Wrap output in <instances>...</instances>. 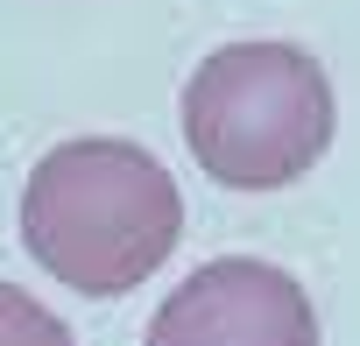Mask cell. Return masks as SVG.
<instances>
[{
    "instance_id": "1",
    "label": "cell",
    "mask_w": 360,
    "mask_h": 346,
    "mask_svg": "<svg viewBox=\"0 0 360 346\" xmlns=\"http://www.w3.org/2000/svg\"><path fill=\"white\" fill-rule=\"evenodd\" d=\"M184 241V191L141 148L85 134L50 148L22 191V248L78 297L141 290Z\"/></svg>"
},
{
    "instance_id": "2",
    "label": "cell",
    "mask_w": 360,
    "mask_h": 346,
    "mask_svg": "<svg viewBox=\"0 0 360 346\" xmlns=\"http://www.w3.org/2000/svg\"><path fill=\"white\" fill-rule=\"evenodd\" d=\"M339 99L297 43H226L184 85V141L226 191H283L332 148Z\"/></svg>"
},
{
    "instance_id": "3",
    "label": "cell",
    "mask_w": 360,
    "mask_h": 346,
    "mask_svg": "<svg viewBox=\"0 0 360 346\" xmlns=\"http://www.w3.org/2000/svg\"><path fill=\"white\" fill-rule=\"evenodd\" d=\"M141 346H318V311L290 269L219 255L155 304Z\"/></svg>"
},
{
    "instance_id": "4",
    "label": "cell",
    "mask_w": 360,
    "mask_h": 346,
    "mask_svg": "<svg viewBox=\"0 0 360 346\" xmlns=\"http://www.w3.org/2000/svg\"><path fill=\"white\" fill-rule=\"evenodd\" d=\"M0 346H78V339L50 304H36L15 283H0Z\"/></svg>"
}]
</instances>
